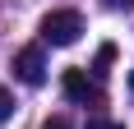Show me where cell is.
Wrapping results in <instances>:
<instances>
[{
    "instance_id": "cell-1",
    "label": "cell",
    "mask_w": 134,
    "mask_h": 129,
    "mask_svg": "<svg viewBox=\"0 0 134 129\" xmlns=\"http://www.w3.org/2000/svg\"><path fill=\"white\" fill-rule=\"evenodd\" d=\"M83 32V19L74 9H51L42 19V42H51V46H74Z\"/></svg>"
},
{
    "instance_id": "cell-2",
    "label": "cell",
    "mask_w": 134,
    "mask_h": 129,
    "mask_svg": "<svg viewBox=\"0 0 134 129\" xmlns=\"http://www.w3.org/2000/svg\"><path fill=\"white\" fill-rule=\"evenodd\" d=\"M60 88H65L69 102H79V106H102V88H97V83L83 74V69H65Z\"/></svg>"
},
{
    "instance_id": "cell-3",
    "label": "cell",
    "mask_w": 134,
    "mask_h": 129,
    "mask_svg": "<svg viewBox=\"0 0 134 129\" xmlns=\"http://www.w3.org/2000/svg\"><path fill=\"white\" fill-rule=\"evenodd\" d=\"M14 74L23 78L28 88H42L46 83V60H42V46H23L14 55Z\"/></svg>"
},
{
    "instance_id": "cell-4",
    "label": "cell",
    "mask_w": 134,
    "mask_h": 129,
    "mask_svg": "<svg viewBox=\"0 0 134 129\" xmlns=\"http://www.w3.org/2000/svg\"><path fill=\"white\" fill-rule=\"evenodd\" d=\"M111 60H116V46H111V42H102V46H97V64H93V74H107Z\"/></svg>"
},
{
    "instance_id": "cell-5",
    "label": "cell",
    "mask_w": 134,
    "mask_h": 129,
    "mask_svg": "<svg viewBox=\"0 0 134 129\" xmlns=\"http://www.w3.org/2000/svg\"><path fill=\"white\" fill-rule=\"evenodd\" d=\"M14 115V97L5 92V83H0V120H9Z\"/></svg>"
},
{
    "instance_id": "cell-6",
    "label": "cell",
    "mask_w": 134,
    "mask_h": 129,
    "mask_svg": "<svg viewBox=\"0 0 134 129\" xmlns=\"http://www.w3.org/2000/svg\"><path fill=\"white\" fill-rule=\"evenodd\" d=\"M83 129H125V125H116V120H102V115H93Z\"/></svg>"
},
{
    "instance_id": "cell-7",
    "label": "cell",
    "mask_w": 134,
    "mask_h": 129,
    "mask_svg": "<svg viewBox=\"0 0 134 129\" xmlns=\"http://www.w3.org/2000/svg\"><path fill=\"white\" fill-rule=\"evenodd\" d=\"M42 129H74V125H69L65 115H51V120H46V125H42Z\"/></svg>"
},
{
    "instance_id": "cell-8",
    "label": "cell",
    "mask_w": 134,
    "mask_h": 129,
    "mask_svg": "<svg viewBox=\"0 0 134 129\" xmlns=\"http://www.w3.org/2000/svg\"><path fill=\"white\" fill-rule=\"evenodd\" d=\"M111 9H134V0H107Z\"/></svg>"
},
{
    "instance_id": "cell-9",
    "label": "cell",
    "mask_w": 134,
    "mask_h": 129,
    "mask_svg": "<svg viewBox=\"0 0 134 129\" xmlns=\"http://www.w3.org/2000/svg\"><path fill=\"white\" fill-rule=\"evenodd\" d=\"M130 83H134V74H130Z\"/></svg>"
}]
</instances>
